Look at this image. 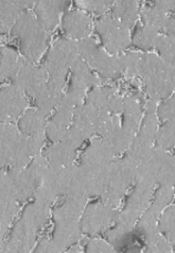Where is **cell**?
<instances>
[{"mask_svg":"<svg viewBox=\"0 0 175 253\" xmlns=\"http://www.w3.org/2000/svg\"><path fill=\"white\" fill-rule=\"evenodd\" d=\"M78 56L79 43L69 38L57 41L47 56L42 67L47 72L48 85L56 106L63 97L62 89L67 81L68 71Z\"/></svg>","mask_w":175,"mask_h":253,"instance_id":"1","label":"cell"},{"mask_svg":"<svg viewBox=\"0 0 175 253\" xmlns=\"http://www.w3.org/2000/svg\"><path fill=\"white\" fill-rule=\"evenodd\" d=\"M86 207V195L68 196L67 201L54 212L56 229L52 241L62 251L76 243L80 238L81 223H79Z\"/></svg>","mask_w":175,"mask_h":253,"instance_id":"2","label":"cell"},{"mask_svg":"<svg viewBox=\"0 0 175 253\" xmlns=\"http://www.w3.org/2000/svg\"><path fill=\"white\" fill-rule=\"evenodd\" d=\"M50 216V208L32 203L25 209L23 216L17 222L6 248L2 251L27 252L36 240L38 230L46 223Z\"/></svg>","mask_w":175,"mask_h":253,"instance_id":"3","label":"cell"},{"mask_svg":"<svg viewBox=\"0 0 175 253\" xmlns=\"http://www.w3.org/2000/svg\"><path fill=\"white\" fill-rule=\"evenodd\" d=\"M146 83V90L151 99L166 98L175 90V67L155 55L141 57L140 73Z\"/></svg>","mask_w":175,"mask_h":253,"instance_id":"4","label":"cell"},{"mask_svg":"<svg viewBox=\"0 0 175 253\" xmlns=\"http://www.w3.org/2000/svg\"><path fill=\"white\" fill-rule=\"evenodd\" d=\"M12 35L19 38L20 49L24 57L30 63L40 59L49 42V34L38 23L31 11L25 10L12 28Z\"/></svg>","mask_w":175,"mask_h":253,"instance_id":"5","label":"cell"},{"mask_svg":"<svg viewBox=\"0 0 175 253\" xmlns=\"http://www.w3.org/2000/svg\"><path fill=\"white\" fill-rule=\"evenodd\" d=\"M138 161L132 156H126L124 160L117 161L110 164L107 177V187L104 195L109 206L115 208L119 204L121 196L124 194L138 173Z\"/></svg>","mask_w":175,"mask_h":253,"instance_id":"6","label":"cell"},{"mask_svg":"<svg viewBox=\"0 0 175 253\" xmlns=\"http://www.w3.org/2000/svg\"><path fill=\"white\" fill-rule=\"evenodd\" d=\"M79 55L83 60L103 76L116 78L122 73V60L108 56L104 49L97 45L93 39L87 38L79 42Z\"/></svg>","mask_w":175,"mask_h":253,"instance_id":"7","label":"cell"},{"mask_svg":"<svg viewBox=\"0 0 175 253\" xmlns=\"http://www.w3.org/2000/svg\"><path fill=\"white\" fill-rule=\"evenodd\" d=\"M97 32L107 49L112 54H119L128 47L130 42L129 29L119 20L104 17L98 20Z\"/></svg>","mask_w":175,"mask_h":253,"instance_id":"8","label":"cell"},{"mask_svg":"<svg viewBox=\"0 0 175 253\" xmlns=\"http://www.w3.org/2000/svg\"><path fill=\"white\" fill-rule=\"evenodd\" d=\"M70 72H71L70 85L65 95L72 100L74 105L80 106L87 95V88L91 83H93L94 75L90 73L89 65L83 60L80 55L73 60Z\"/></svg>","mask_w":175,"mask_h":253,"instance_id":"9","label":"cell"},{"mask_svg":"<svg viewBox=\"0 0 175 253\" xmlns=\"http://www.w3.org/2000/svg\"><path fill=\"white\" fill-rule=\"evenodd\" d=\"M117 219V212L109 204H91L85 211L81 219L82 232L90 235L97 234Z\"/></svg>","mask_w":175,"mask_h":253,"instance_id":"10","label":"cell"},{"mask_svg":"<svg viewBox=\"0 0 175 253\" xmlns=\"http://www.w3.org/2000/svg\"><path fill=\"white\" fill-rule=\"evenodd\" d=\"M56 107V114L47 124V135L52 142H60L68 133L77 106L64 94Z\"/></svg>","mask_w":175,"mask_h":253,"instance_id":"11","label":"cell"},{"mask_svg":"<svg viewBox=\"0 0 175 253\" xmlns=\"http://www.w3.org/2000/svg\"><path fill=\"white\" fill-rule=\"evenodd\" d=\"M27 99L19 86L10 84L1 89V121L2 123H14L24 114Z\"/></svg>","mask_w":175,"mask_h":253,"instance_id":"12","label":"cell"},{"mask_svg":"<svg viewBox=\"0 0 175 253\" xmlns=\"http://www.w3.org/2000/svg\"><path fill=\"white\" fill-rule=\"evenodd\" d=\"M23 134L11 123L1 126V162L10 168H15L18 162Z\"/></svg>","mask_w":175,"mask_h":253,"instance_id":"13","label":"cell"},{"mask_svg":"<svg viewBox=\"0 0 175 253\" xmlns=\"http://www.w3.org/2000/svg\"><path fill=\"white\" fill-rule=\"evenodd\" d=\"M16 199H18L12 178L8 172L1 173V239L17 212Z\"/></svg>","mask_w":175,"mask_h":253,"instance_id":"14","label":"cell"},{"mask_svg":"<svg viewBox=\"0 0 175 253\" xmlns=\"http://www.w3.org/2000/svg\"><path fill=\"white\" fill-rule=\"evenodd\" d=\"M62 28L69 39L85 41L92 29V20L82 11H69L62 18Z\"/></svg>","mask_w":175,"mask_h":253,"instance_id":"15","label":"cell"},{"mask_svg":"<svg viewBox=\"0 0 175 253\" xmlns=\"http://www.w3.org/2000/svg\"><path fill=\"white\" fill-rule=\"evenodd\" d=\"M86 99L88 106L107 113L120 112L123 108V102L111 88H94L87 95Z\"/></svg>","mask_w":175,"mask_h":253,"instance_id":"16","label":"cell"},{"mask_svg":"<svg viewBox=\"0 0 175 253\" xmlns=\"http://www.w3.org/2000/svg\"><path fill=\"white\" fill-rule=\"evenodd\" d=\"M67 5V1H38L34 6V15L42 29L46 32L54 30L59 24L60 14Z\"/></svg>","mask_w":175,"mask_h":253,"instance_id":"17","label":"cell"},{"mask_svg":"<svg viewBox=\"0 0 175 253\" xmlns=\"http://www.w3.org/2000/svg\"><path fill=\"white\" fill-rule=\"evenodd\" d=\"M19 130L27 137L45 139L47 124L45 115L39 110H29L19 120Z\"/></svg>","mask_w":175,"mask_h":253,"instance_id":"18","label":"cell"},{"mask_svg":"<svg viewBox=\"0 0 175 253\" xmlns=\"http://www.w3.org/2000/svg\"><path fill=\"white\" fill-rule=\"evenodd\" d=\"M141 108H140L137 99L133 97L125 98L123 102V125H122V130H123L124 136L130 143L133 141L135 135H137L140 126V121H141Z\"/></svg>","mask_w":175,"mask_h":253,"instance_id":"19","label":"cell"},{"mask_svg":"<svg viewBox=\"0 0 175 253\" xmlns=\"http://www.w3.org/2000/svg\"><path fill=\"white\" fill-rule=\"evenodd\" d=\"M76 150L77 148L64 141H60L52 145L46 154L50 168L62 169L71 167L72 162L76 159Z\"/></svg>","mask_w":175,"mask_h":253,"instance_id":"20","label":"cell"},{"mask_svg":"<svg viewBox=\"0 0 175 253\" xmlns=\"http://www.w3.org/2000/svg\"><path fill=\"white\" fill-rule=\"evenodd\" d=\"M33 6H36L34 1H1V33H9L15 27L19 16Z\"/></svg>","mask_w":175,"mask_h":253,"instance_id":"21","label":"cell"},{"mask_svg":"<svg viewBox=\"0 0 175 253\" xmlns=\"http://www.w3.org/2000/svg\"><path fill=\"white\" fill-rule=\"evenodd\" d=\"M115 19L119 20L126 28H132L137 20L138 5L135 1H117L113 5Z\"/></svg>","mask_w":175,"mask_h":253,"instance_id":"22","label":"cell"},{"mask_svg":"<svg viewBox=\"0 0 175 253\" xmlns=\"http://www.w3.org/2000/svg\"><path fill=\"white\" fill-rule=\"evenodd\" d=\"M20 57L10 47L1 48V80L11 78L18 66Z\"/></svg>","mask_w":175,"mask_h":253,"instance_id":"23","label":"cell"},{"mask_svg":"<svg viewBox=\"0 0 175 253\" xmlns=\"http://www.w3.org/2000/svg\"><path fill=\"white\" fill-rule=\"evenodd\" d=\"M157 29L150 27V26H144L139 28L133 37V43L142 49H150L156 43L157 41Z\"/></svg>","mask_w":175,"mask_h":253,"instance_id":"24","label":"cell"},{"mask_svg":"<svg viewBox=\"0 0 175 253\" xmlns=\"http://www.w3.org/2000/svg\"><path fill=\"white\" fill-rule=\"evenodd\" d=\"M157 146L162 150L171 148L175 145V121H166L156 135Z\"/></svg>","mask_w":175,"mask_h":253,"instance_id":"25","label":"cell"},{"mask_svg":"<svg viewBox=\"0 0 175 253\" xmlns=\"http://www.w3.org/2000/svg\"><path fill=\"white\" fill-rule=\"evenodd\" d=\"M162 234L171 242H175V207L169 208L162 214L160 221Z\"/></svg>","mask_w":175,"mask_h":253,"instance_id":"26","label":"cell"},{"mask_svg":"<svg viewBox=\"0 0 175 253\" xmlns=\"http://www.w3.org/2000/svg\"><path fill=\"white\" fill-rule=\"evenodd\" d=\"M155 45L161 57L175 67V39L170 36L160 37L157 38Z\"/></svg>","mask_w":175,"mask_h":253,"instance_id":"27","label":"cell"},{"mask_svg":"<svg viewBox=\"0 0 175 253\" xmlns=\"http://www.w3.org/2000/svg\"><path fill=\"white\" fill-rule=\"evenodd\" d=\"M77 6L83 10H90L94 12H104L113 6L112 1H77Z\"/></svg>","mask_w":175,"mask_h":253,"instance_id":"28","label":"cell"},{"mask_svg":"<svg viewBox=\"0 0 175 253\" xmlns=\"http://www.w3.org/2000/svg\"><path fill=\"white\" fill-rule=\"evenodd\" d=\"M86 250L88 252H111L112 248L108 243L101 241V240L93 239L87 244Z\"/></svg>","mask_w":175,"mask_h":253,"instance_id":"29","label":"cell"},{"mask_svg":"<svg viewBox=\"0 0 175 253\" xmlns=\"http://www.w3.org/2000/svg\"><path fill=\"white\" fill-rule=\"evenodd\" d=\"M36 251L39 252H58V248H57L56 244L54 243V241H46L43 240L40 243L38 244V247L36 248Z\"/></svg>","mask_w":175,"mask_h":253,"instance_id":"30","label":"cell"},{"mask_svg":"<svg viewBox=\"0 0 175 253\" xmlns=\"http://www.w3.org/2000/svg\"><path fill=\"white\" fill-rule=\"evenodd\" d=\"M163 28L165 30V33L168 34V36L175 39V17H173V18H170V19H166Z\"/></svg>","mask_w":175,"mask_h":253,"instance_id":"31","label":"cell"},{"mask_svg":"<svg viewBox=\"0 0 175 253\" xmlns=\"http://www.w3.org/2000/svg\"><path fill=\"white\" fill-rule=\"evenodd\" d=\"M174 9H175V1H174Z\"/></svg>","mask_w":175,"mask_h":253,"instance_id":"32","label":"cell"}]
</instances>
